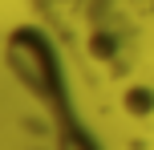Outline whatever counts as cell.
Wrapping results in <instances>:
<instances>
[{
    "mask_svg": "<svg viewBox=\"0 0 154 150\" xmlns=\"http://www.w3.org/2000/svg\"><path fill=\"white\" fill-rule=\"evenodd\" d=\"M122 110L130 114V118H150V114H154V85H146V81L126 85V93H122Z\"/></svg>",
    "mask_w": 154,
    "mask_h": 150,
    "instance_id": "7a4b0ae2",
    "label": "cell"
},
{
    "mask_svg": "<svg viewBox=\"0 0 154 150\" xmlns=\"http://www.w3.org/2000/svg\"><path fill=\"white\" fill-rule=\"evenodd\" d=\"M89 53L97 57V61H114V57H118V37L106 32V29L89 32Z\"/></svg>",
    "mask_w": 154,
    "mask_h": 150,
    "instance_id": "3957f363",
    "label": "cell"
},
{
    "mask_svg": "<svg viewBox=\"0 0 154 150\" xmlns=\"http://www.w3.org/2000/svg\"><path fill=\"white\" fill-rule=\"evenodd\" d=\"M4 65L16 81H20L29 93H37L45 106H53V114L61 122V150H101L85 134V126L73 118L69 110V93H65V77H61V65H57L53 45L45 41V32L37 29H12L4 37Z\"/></svg>",
    "mask_w": 154,
    "mask_h": 150,
    "instance_id": "6da1fadb",
    "label": "cell"
}]
</instances>
